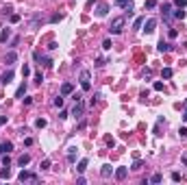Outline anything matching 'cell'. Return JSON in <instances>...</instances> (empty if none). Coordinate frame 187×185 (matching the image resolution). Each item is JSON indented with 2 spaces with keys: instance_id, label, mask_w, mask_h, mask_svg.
<instances>
[{
  "instance_id": "6da1fadb",
  "label": "cell",
  "mask_w": 187,
  "mask_h": 185,
  "mask_svg": "<svg viewBox=\"0 0 187 185\" xmlns=\"http://www.w3.org/2000/svg\"><path fill=\"white\" fill-rule=\"evenodd\" d=\"M124 24H126V20L120 15V18H113L111 20V26H109V33L111 35H120L124 31Z\"/></svg>"
},
{
  "instance_id": "7a4b0ae2",
  "label": "cell",
  "mask_w": 187,
  "mask_h": 185,
  "mask_svg": "<svg viewBox=\"0 0 187 185\" xmlns=\"http://www.w3.org/2000/svg\"><path fill=\"white\" fill-rule=\"evenodd\" d=\"M18 179H20L22 183H26V181H30V183H37V181H39V176H37V174H33V172H26V170H22L20 174H18Z\"/></svg>"
},
{
  "instance_id": "3957f363",
  "label": "cell",
  "mask_w": 187,
  "mask_h": 185,
  "mask_svg": "<svg viewBox=\"0 0 187 185\" xmlns=\"http://www.w3.org/2000/svg\"><path fill=\"white\" fill-rule=\"evenodd\" d=\"M81 87H83V92H89V89H91V83H89V70H83V72H81Z\"/></svg>"
},
{
  "instance_id": "277c9868",
  "label": "cell",
  "mask_w": 187,
  "mask_h": 185,
  "mask_svg": "<svg viewBox=\"0 0 187 185\" xmlns=\"http://www.w3.org/2000/svg\"><path fill=\"white\" fill-rule=\"evenodd\" d=\"M83 111H85L83 100H76V105H74V109H72V116L74 118H83Z\"/></svg>"
},
{
  "instance_id": "5b68a950",
  "label": "cell",
  "mask_w": 187,
  "mask_h": 185,
  "mask_svg": "<svg viewBox=\"0 0 187 185\" xmlns=\"http://www.w3.org/2000/svg\"><path fill=\"white\" fill-rule=\"evenodd\" d=\"M144 26H146V29H144L146 33H152V31H154V26H157V20H154V18H150V20H144Z\"/></svg>"
},
{
  "instance_id": "8992f818",
  "label": "cell",
  "mask_w": 187,
  "mask_h": 185,
  "mask_svg": "<svg viewBox=\"0 0 187 185\" xmlns=\"http://www.w3.org/2000/svg\"><path fill=\"white\" fill-rule=\"evenodd\" d=\"M113 176H115L118 181H124V179L128 176V168H118V170L113 172Z\"/></svg>"
},
{
  "instance_id": "52a82bcc",
  "label": "cell",
  "mask_w": 187,
  "mask_h": 185,
  "mask_svg": "<svg viewBox=\"0 0 187 185\" xmlns=\"http://www.w3.org/2000/svg\"><path fill=\"white\" fill-rule=\"evenodd\" d=\"M113 168H111V166H109V163H107V166H102V168H100V176H102V179H109V176H111V174H113Z\"/></svg>"
},
{
  "instance_id": "ba28073f",
  "label": "cell",
  "mask_w": 187,
  "mask_h": 185,
  "mask_svg": "<svg viewBox=\"0 0 187 185\" xmlns=\"http://www.w3.org/2000/svg\"><path fill=\"white\" fill-rule=\"evenodd\" d=\"M115 5L126 9V11H133V0H115Z\"/></svg>"
},
{
  "instance_id": "9c48e42d",
  "label": "cell",
  "mask_w": 187,
  "mask_h": 185,
  "mask_svg": "<svg viewBox=\"0 0 187 185\" xmlns=\"http://www.w3.org/2000/svg\"><path fill=\"white\" fill-rule=\"evenodd\" d=\"M11 150H13V144H11V141H2V144H0V157L11 152Z\"/></svg>"
},
{
  "instance_id": "30bf717a",
  "label": "cell",
  "mask_w": 187,
  "mask_h": 185,
  "mask_svg": "<svg viewBox=\"0 0 187 185\" xmlns=\"http://www.w3.org/2000/svg\"><path fill=\"white\" fill-rule=\"evenodd\" d=\"M157 48H159V52H170V50H172V44H167V41H163V39H161Z\"/></svg>"
},
{
  "instance_id": "8fae6325",
  "label": "cell",
  "mask_w": 187,
  "mask_h": 185,
  "mask_svg": "<svg viewBox=\"0 0 187 185\" xmlns=\"http://www.w3.org/2000/svg\"><path fill=\"white\" fill-rule=\"evenodd\" d=\"M72 92H74L72 83H63V85H61V94H63V96H68V94H72Z\"/></svg>"
},
{
  "instance_id": "7c38bea8",
  "label": "cell",
  "mask_w": 187,
  "mask_h": 185,
  "mask_svg": "<svg viewBox=\"0 0 187 185\" xmlns=\"http://www.w3.org/2000/svg\"><path fill=\"white\" fill-rule=\"evenodd\" d=\"M68 161L70 163H74V161H76V148H68Z\"/></svg>"
},
{
  "instance_id": "4fadbf2b",
  "label": "cell",
  "mask_w": 187,
  "mask_h": 185,
  "mask_svg": "<svg viewBox=\"0 0 187 185\" xmlns=\"http://www.w3.org/2000/svg\"><path fill=\"white\" fill-rule=\"evenodd\" d=\"M28 161H30V155H22L20 159H18V166H20V168H24L26 163H28Z\"/></svg>"
},
{
  "instance_id": "5bb4252c",
  "label": "cell",
  "mask_w": 187,
  "mask_h": 185,
  "mask_svg": "<svg viewBox=\"0 0 187 185\" xmlns=\"http://www.w3.org/2000/svg\"><path fill=\"white\" fill-rule=\"evenodd\" d=\"M11 81H13V72H11V70H9V72H5V74H2V83H11Z\"/></svg>"
},
{
  "instance_id": "9a60e30c",
  "label": "cell",
  "mask_w": 187,
  "mask_h": 185,
  "mask_svg": "<svg viewBox=\"0 0 187 185\" xmlns=\"http://www.w3.org/2000/svg\"><path fill=\"white\" fill-rule=\"evenodd\" d=\"M85 170H87V159H81L79 166H76V172H85Z\"/></svg>"
},
{
  "instance_id": "2e32d148",
  "label": "cell",
  "mask_w": 187,
  "mask_h": 185,
  "mask_svg": "<svg viewBox=\"0 0 187 185\" xmlns=\"http://www.w3.org/2000/svg\"><path fill=\"white\" fill-rule=\"evenodd\" d=\"M15 59H18V54H15L13 50H11V52H9V54H7V57H5V61H7V63H13Z\"/></svg>"
},
{
  "instance_id": "e0dca14e",
  "label": "cell",
  "mask_w": 187,
  "mask_h": 185,
  "mask_svg": "<svg viewBox=\"0 0 187 185\" xmlns=\"http://www.w3.org/2000/svg\"><path fill=\"white\" fill-rule=\"evenodd\" d=\"M9 37H11V29H5V31H2V35H0V41H7Z\"/></svg>"
},
{
  "instance_id": "ac0fdd59",
  "label": "cell",
  "mask_w": 187,
  "mask_h": 185,
  "mask_svg": "<svg viewBox=\"0 0 187 185\" xmlns=\"http://www.w3.org/2000/svg\"><path fill=\"white\" fill-rule=\"evenodd\" d=\"M172 74H174V72H172V68H163L161 76H163V78H172Z\"/></svg>"
},
{
  "instance_id": "d6986e66",
  "label": "cell",
  "mask_w": 187,
  "mask_h": 185,
  "mask_svg": "<svg viewBox=\"0 0 187 185\" xmlns=\"http://www.w3.org/2000/svg\"><path fill=\"white\" fill-rule=\"evenodd\" d=\"M26 94V85H20V87H18V92H15V98H22Z\"/></svg>"
},
{
  "instance_id": "ffe728a7",
  "label": "cell",
  "mask_w": 187,
  "mask_h": 185,
  "mask_svg": "<svg viewBox=\"0 0 187 185\" xmlns=\"http://www.w3.org/2000/svg\"><path fill=\"white\" fill-rule=\"evenodd\" d=\"M161 181H163V176H161V174H152L148 183H161Z\"/></svg>"
},
{
  "instance_id": "44dd1931",
  "label": "cell",
  "mask_w": 187,
  "mask_h": 185,
  "mask_svg": "<svg viewBox=\"0 0 187 185\" xmlns=\"http://www.w3.org/2000/svg\"><path fill=\"white\" fill-rule=\"evenodd\" d=\"M107 9H109L107 5H100V7H98V11H96V13H98L100 18H102V15H107Z\"/></svg>"
},
{
  "instance_id": "7402d4cb",
  "label": "cell",
  "mask_w": 187,
  "mask_h": 185,
  "mask_svg": "<svg viewBox=\"0 0 187 185\" xmlns=\"http://www.w3.org/2000/svg\"><path fill=\"white\" fill-rule=\"evenodd\" d=\"M54 107H63V94H61V96H57V98H54Z\"/></svg>"
},
{
  "instance_id": "603a6c76",
  "label": "cell",
  "mask_w": 187,
  "mask_h": 185,
  "mask_svg": "<svg viewBox=\"0 0 187 185\" xmlns=\"http://www.w3.org/2000/svg\"><path fill=\"white\" fill-rule=\"evenodd\" d=\"M2 166H5V168H9V166H11V159H9V152H7V155H2Z\"/></svg>"
},
{
  "instance_id": "cb8c5ba5",
  "label": "cell",
  "mask_w": 187,
  "mask_h": 185,
  "mask_svg": "<svg viewBox=\"0 0 187 185\" xmlns=\"http://www.w3.org/2000/svg\"><path fill=\"white\" fill-rule=\"evenodd\" d=\"M161 11H163V18H165V20L170 18V5H163V7H161Z\"/></svg>"
},
{
  "instance_id": "d4e9b609",
  "label": "cell",
  "mask_w": 187,
  "mask_h": 185,
  "mask_svg": "<svg viewBox=\"0 0 187 185\" xmlns=\"http://www.w3.org/2000/svg\"><path fill=\"white\" fill-rule=\"evenodd\" d=\"M135 31H139V29H142V26H144V18H137V20H135Z\"/></svg>"
},
{
  "instance_id": "484cf974",
  "label": "cell",
  "mask_w": 187,
  "mask_h": 185,
  "mask_svg": "<svg viewBox=\"0 0 187 185\" xmlns=\"http://www.w3.org/2000/svg\"><path fill=\"white\" fill-rule=\"evenodd\" d=\"M35 127H37V129H44V127H46V120H44V118H39V120H35Z\"/></svg>"
},
{
  "instance_id": "4316f807",
  "label": "cell",
  "mask_w": 187,
  "mask_h": 185,
  "mask_svg": "<svg viewBox=\"0 0 187 185\" xmlns=\"http://www.w3.org/2000/svg\"><path fill=\"white\" fill-rule=\"evenodd\" d=\"M152 89H154V92H161V89H163V83H161V81H154Z\"/></svg>"
},
{
  "instance_id": "83f0119b",
  "label": "cell",
  "mask_w": 187,
  "mask_h": 185,
  "mask_svg": "<svg viewBox=\"0 0 187 185\" xmlns=\"http://www.w3.org/2000/svg\"><path fill=\"white\" fill-rule=\"evenodd\" d=\"M174 18H176V20H183V18H185V11H181V9L174 11Z\"/></svg>"
},
{
  "instance_id": "f1b7e54d",
  "label": "cell",
  "mask_w": 187,
  "mask_h": 185,
  "mask_svg": "<svg viewBox=\"0 0 187 185\" xmlns=\"http://www.w3.org/2000/svg\"><path fill=\"white\" fill-rule=\"evenodd\" d=\"M178 135L185 139V137H187V127H181V129H178Z\"/></svg>"
},
{
  "instance_id": "f546056e",
  "label": "cell",
  "mask_w": 187,
  "mask_h": 185,
  "mask_svg": "<svg viewBox=\"0 0 187 185\" xmlns=\"http://www.w3.org/2000/svg\"><path fill=\"white\" fill-rule=\"evenodd\" d=\"M146 7L148 9H154V7H157V0H146Z\"/></svg>"
},
{
  "instance_id": "4dcf8cb0",
  "label": "cell",
  "mask_w": 187,
  "mask_h": 185,
  "mask_svg": "<svg viewBox=\"0 0 187 185\" xmlns=\"http://www.w3.org/2000/svg\"><path fill=\"white\" fill-rule=\"evenodd\" d=\"M111 46H113V44H111V39H104V41H102V48H104V50H109Z\"/></svg>"
},
{
  "instance_id": "1f68e13d",
  "label": "cell",
  "mask_w": 187,
  "mask_h": 185,
  "mask_svg": "<svg viewBox=\"0 0 187 185\" xmlns=\"http://www.w3.org/2000/svg\"><path fill=\"white\" fill-rule=\"evenodd\" d=\"M174 5H176L178 9H183V7H187V0H176V2H174Z\"/></svg>"
},
{
  "instance_id": "d6a6232c",
  "label": "cell",
  "mask_w": 187,
  "mask_h": 185,
  "mask_svg": "<svg viewBox=\"0 0 187 185\" xmlns=\"http://www.w3.org/2000/svg\"><path fill=\"white\" fill-rule=\"evenodd\" d=\"M46 168H50V159H44V161H41V170H46Z\"/></svg>"
},
{
  "instance_id": "836d02e7",
  "label": "cell",
  "mask_w": 187,
  "mask_h": 185,
  "mask_svg": "<svg viewBox=\"0 0 187 185\" xmlns=\"http://www.w3.org/2000/svg\"><path fill=\"white\" fill-rule=\"evenodd\" d=\"M167 35H170V39H174V37L178 35V31H176V29H170V33H167Z\"/></svg>"
},
{
  "instance_id": "e575fe53",
  "label": "cell",
  "mask_w": 187,
  "mask_h": 185,
  "mask_svg": "<svg viewBox=\"0 0 187 185\" xmlns=\"http://www.w3.org/2000/svg\"><path fill=\"white\" fill-rule=\"evenodd\" d=\"M0 176H7V179H9V176H11V172H9V168H7V170H0Z\"/></svg>"
},
{
  "instance_id": "d590c367",
  "label": "cell",
  "mask_w": 187,
  "mask_h": 185,
  "mask_svg": "<svg viewBox=\"0 0 187 185\" xmlns=\"http://www.w3.org/2000/svg\"><path fill=\"white\" fill-rule=\"evenodd\" d=\"M22 74H24V76H28V74H30V68H28V65H24V68H22Z\"/></svg>"
},
{
  "instance_id": "8d00e7d4",
  "label": "cell",
  "mask_w": 187,
  "mask_h": 185,
  "mask_svg": "<svg viewBox=\"0 0 187 185\" xmlns=\"http://www.w3.org/2000/svg\"><path fill=\"white\" fill-rule=\"evenodd\" d=\"M33 141H35L33 137H26V139H24V144H26V146H33Z\"/></svg>"
},
{
  "instance_id": "74e56055",
  "label": "cell",
  "mask_w": 187,
  "mask_h": 185,
  "mask_svg": "<svg viewBox=\"0 0 187 185\" xmlns=\"http://www.w3.org/2000/svg\"><path fill=\"white\" fill-rule=\"evenodd\" d=\"M172 181H181V174H178V172H172Z\"/></svg>"
},
{
  "instance_id": "f35d334b",
  "label": "cell",
  "mask_w": 187,
  "mask_h": 185,
  "mask_svg": "<svg viewBox=\"0 0 187 185\" xmlns=\"http://www.w3.org/2000/svg\"><path fill=\"white\" fill-rule=\"evenodd\" d=\"M2 124H7V118L5 116H0V127H2Z\"/></svg>"
},
{
  "instance_id": "ab89813d",
  "label": "cell",
  "mask_w": 187,
  "mask_h": 185,
  "mask_svg": "<svg viewBox=\"0 0 187 185\" xmlns=\"http://www.w3.org/2000/svg\"><path fill=\"white\" fill-rule=\"evenodd\" d=\"M183 120H185V122H187V109H185V113H183Z\"/></svg>"
},
{
  "instance_id": "60d3db41",
  "label": "cell",
  "mask_w": 187,
  "mask_h": 185,
  "mask_svg": "<svg viewBox=\"0 0 187 185\" xmlns=\"http://www.w3.org/2000/svg\"><path fill=\"white\" fill-rule=\"evenodd\" d=\"M183 163H185V166H187V157H183Z\"/></svg>"
}]
</instances>
